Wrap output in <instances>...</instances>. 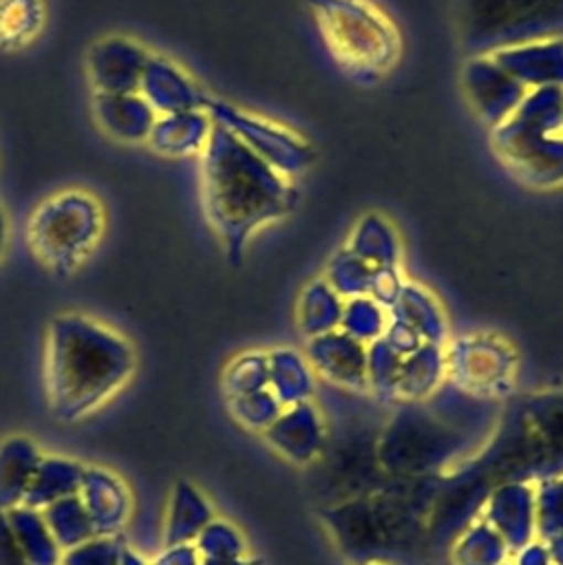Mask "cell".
I'll list each match as a JSON object with an SVG mask.
<instances>
[{
    "label": "cell",
    "instance_id": "6da1fadb",
    "mask_svg": "<svg viewBox=\"0 0 563 565\" xmlns=\"http://www.w3.org/2000/svg\"><path fill=\"white\" fill-rule=\"evenodd\" d=\"M201 157L203 212L232 265L243 260L249 238L287 216L298 192L236 135L214 124Z\"/></svg>",
    "mask_w": 563,
    "mask_h": 565
},
{
    "label": "cell",
    "instance_id": "7a4b0ae2",
    "mask_svg": "<svg viewBox=\"0 0 563 565\" xmlns=\"http://www.w3.org/2000/svg\"><path fill=\"white\" fill-rule=\"evenodd\" d=\"M135 364L130 342L86 313H60L49 327L46 373L51 393L93 399L115 391Z\"/></svg>",
    "mask_w": 563,
    "mask_h": 565
},
{
    "label": "cell",
    "instance_id": "3957f363",
    "mask_svg": "<svg viewBox=\"0 0 563 565\" xmlns=\"http://www.w3.org/2000/svg\"><path fill=\"white\" fill-rule=\"evenodd\" d=\"M490 143L501 163L530 188L563 185V88H532L495 130Z\"/></svg>",
    "mask_w": 563,
    "mask_h": 565
},
{
    "label": "cell",
    "instance_id": "277c9868",
    "mask_svg": "<svg viewBox=\"0 0 563 565\" xmlns=\"http://www.w3.org/2000/svg\"><path fill=\"white\" fill-rule=\"evenodd\" d=\"M331 57L360 82L384 77L400 60L395 24L369 0H305Z\"/></svg>",
    "mask_w": 563,
    "mask_h": 565
},
{
    "label": "cell",
    "instance_id": "5b68a950",
    "mask_svg": "<svg viewBox=\"0 0 563 565\" xmlns=\"http://www.w3.org/2000/svg\"><path fill=\"white\" fill-rule=\"evenodd\" d=\"M106 232L102 201L84 188H64L44 196L26 218V245L51 274L68 276L82 267Z\"/></svg>",
    "mask_w": 563,
    "mask_h": 565
},
{
    "label": "cell",
    "instance_id": "8992f818",
    "mask_svg": "<svg viewBox=\"0 0 563 565\" xmlns=\"http://www.w3.org/2000/svg\"><path fill=\"white\" fill-rule=\"evenodd\" d=\"M457 33L468 57L563 38V0H459Z\"/></svg>",
    "mask_w": 563,
    "mask_h": 565
},
{
    "label": "cell",
    "instance_id": "52a82bcc",
    "mask_svg": "<svg viewBox=\"0 0 563 565\" xmlns=\"http://www.w3.org/2000/svg\"><path fill=\"white\" fill-rule=\"evenodd\" d=\"M205 110L214 124L236 135L252 152L287 179L302 174L314 163V146L300 132L278 121L247 113L216 97L208 99Z\"/></svg>",
    "mask_w": 563,
    "mask_h": 565
},
{
    "label": "cell",
    "instance_id": "ba28073f",
    "mask_svg": "<svg viewBox=\"0 0 563 565\" xmlns=\"http://www.w3.org/2000/svg\"><path fill=\"white\" fill-rule=\"evenodd\" d=\"M152 51L126 35H106L86 53V77L93 95L139 93Z\"/></svg>",
    "mask_w": 563,
    "mask_h": 565
},
{
    "label": "cell",
    "instance_id": "9c48e42d",
    "mask_svg": "<svg viewBox=\"0 0 563 565\" xmlns=\"http://www.w3.org/2000/svg\"><path fill=\"white\" fill-rule=\"evenodd\" d=\"M461 86L470 108L490 130L501 126L528 93V88L508 75L490 55L466 60Z\"/></svg>",
    "mask_w": 563,
    "mask_h": 565
},
{
    "label": "cell",
    "instance_id": "30bf717a",
    "mask_svg": "<svg viewBox=\"0 0 563 565\" xmlns=\"http://www.w3.org/2000/svg\"><path fill=\"white\" fill-rule=\"evenodd\" d=\"M446 373L466 384H501L514 371V353L506 340L488 333L461 335L444 351Z\"/></svg>",
    "mask_w": 563,
    "mask_h": 565
},
{
    "label": "cell",
    "instance_id": "8fae6325",
    "mask_svg": "<svg viewBox=\"0 0 563 565\" xmlns=\"http://www.w3.org/2000/svg\"><path fill=\"white\" fill-rule=\"evenodd\" d=\"M139 95L157 115L205 110L210 95L170 57L152 53L141 84Z\"/></svg>",
    "mask_w": 563,
    "mask_h": 565
},
{
    "label": "cell",
    "instance_id": "7c38bea8",
    "mask_svg": "<svg viewBox=\"0 0 563 565\" xmlns=\"http://www.w3.org/2000/svg\"><path fill=\"white\" fill-rule=\"evenodd\" d=\"M307 362L314 373L342 386L367 384V344L336 329L307 342Z\"/></svg>",
    "mask_w": 563,
    "mask_h": 565
},
{
    "label": "cell",
    "instance_id": "4fadbf2b",
    "mask_svg": "<svg viewBox=\"0 0 563 565\" xmlns=\"http://www.w3.org/2000/svg\"><path fill=\"white\" fill-rule=\"evenodd\" d=\"M490 57L528 90L563 88V38L510 46Z\"/></svg>",
    "mask_w": 563,
    "mask_h": 565
},
{
    "label": "cell",
    "instance_id": "5bb4252c",
    "mask_svg": "<svg viewBox=\"0 0 563 565\" xmlns=\"http://www.w3.org/2000/svg\"><path fill=\"white\" fill-rule=\"evenodd\" d=\"M91 108L99 128L124 143H146L157 119V113L139 93L93 95Z\"/></svg>",
    "mask_w": 563,
    "mask_h": 565
},
{
    "label": "cell",
    "instance_id": "9a60e30c",
    "mask_svg": "<svg viewBox=\"0 0 563 565\" xmlns=\"http://www.w3.org/2000/svg\"><path fill=\"white\" fill-rule=\"evenodd\" d=\"M212 128L214 119L208 115V110L157 115L146 143L170 157L201 154L212 135Z\"/></svg>",
    "mask_w": 563,
    "mask_h": 565
},
{
    "label": "cell",
    "instance_id": "2e32d148",
    "mask_svg": "<svg viewBox=\"0 0 563 565\" xmlns=\"http://www.w3.org/2000/svg\"><path fill=\"white\" fill-rule=\"evenodd\" d=\"M344 247L369 263L373 269L400 267L402 260L400 234L395 225L378 212H367L353 223Z\"/></svg>",
    "mask_w": 563,
    "mask_h": 565
},
{
    "label": "cell",
    "instance_id": "e0dca14e",
    "mask_svg": "<svg viewBox=\"0 0 563 565\" xmlns=\"http://www.w3.org/2000/svg\"><path fill=\"white\" fill-rule=\"evenodd\" d=\"M389 316L406 322L426 344H442L446 338V313L439 300L431 289L415 280L404 282Z\"/></svg>",
    "mask_w": 563,
    "mask_h": 565
},
{
    "label": "cell",
    "instance_id": "ac0fdd59",
    "mask_svg": "<svg viewBox=\"0 0 563 565\" xmlns=\"http://www.w3.org/2000/svg\"><path fill=\"white\" fill-rule=\"evenodd\" d=\"M344 300L327 285L325 278H316L302 287L296 300V324L309 338L340 329Z\"/></svg>",
    "mask_w": 563,
    "mask_h": 565
},
{
    "label": "cell",
    "instance_id": "d6986e66",
    "mask_svg": "<svg viewBox=\"0 0 563 565\" xmlns=\"http://www.w3.org/2000/svg\"><path fill=\"white\" fill-rule=\"evenodd\" d=\"M269 386L278 402L300 404L311 393V366L307 358L294 349H274L267 353Z\"/></svg>",
    "mask_w": 563,
    "mask_h": 565
},
{
    "label": "cell",
    "instance_id": "ffe728a7",
    "mask_svg": "<svg viewBox=\"0 0 563 565\" xmlns=\"http://www.w3.org/2000/svg\"><path fill=\"white\" fill-rule=\"evenodd\" d=\"M446 373L442 344H422L400 362L395 391L404 395H424Z\"/></svg>",
    "mask_w": 563,
    "mask_h": 565
},
{
    "label": "cell",
    "instance_id": "44dd1931",
    "mask_svg": "<svg viewBox=\"0 0 563 565\" xmlns=\"http://www.w3.org/2000/svg\"><path fill=\"white\" fill-rule=\"evenodd\" d=\"M44 26V0H0V49H22Z\"/></svg>",
    "mask_w": 563,
    "mask_h": 565
},
{
    "label": "cell",
    "instance_id": "7402d4cb",
    "mask_svg": "<svg viewBox=\"0 0 563 565\" xmlns=\"http://www.w3.org/2000/svg\"><path fill=\"white\" fill-rule=\"evenodd\" d=\"M322 278L342 300H351L358 296H369L373 267L342 245L327 260Z\"/></svg>",
    "mask_w": 563,
    "mask_h": 565
},
{
    "label": "cell",
    "instance_id": "603a6c76",
    "mask_svg": "<svg viewBox=\"0 0 563 565\" xmlns=\"http://www.w3.org/2000/svg\"><path fill=\"white\" fill-rule=\"evenodd\" d=\"M389 324V311L378 305L371 296H358L344 300V311L340 320V331L351 335L362 344H371L384 335Z\"/></svg>",
    "mask_w": 563,
    "mask_h": 565
},
{
    "label": "cell",
    "instance_id": "cb8c5ba5",
    "mask_svg": "<svg viewBox=\"0 0 563 565\" xmlns=\"http://www.w3.org/2000/svg\"><path fill=\"white\" fill-rule=\"evenodd\" d=\"M227 382L238 391V395H249L267 388L269 384V364L267 353L249 351L238 355L227 366Z\"/></svg>",
    "mask_w": 563,
    "mask_h": 565
},
{
    "label": "cell",
    "instance_id": "d4e9b609",
    "mask_svg": "<svg viewBox=\"0 0 563 565\" xmlns=\"http://www.w3.org/2000/svg\"><path fill=\"white\" fill-rule=\"evenodd\" d=\"M406 278L402 274L400 267H380L373 269V278H371V287H369V296L382 305L386 311L393 307V302L397 300L402 287H404Z\"/></svg>",
    "mask_w": 563,
    "mask_h": 565
},
{
    "label": "cell",
    "instance_id": "484cf974",
    "mask_svg": "<svg viewBox=\"0 0 563 565\" xmlns=\"http://www.w3.org/2000/svg\"><path fill=\"white\" fill-rule=\"evenodd\" d=\"M7 243H9V218H7V212L4 207L0 205V258L7 249Z\"/></svg>",
    "mask_w": 563,
    "mask_h": 565
}]
</instances>
